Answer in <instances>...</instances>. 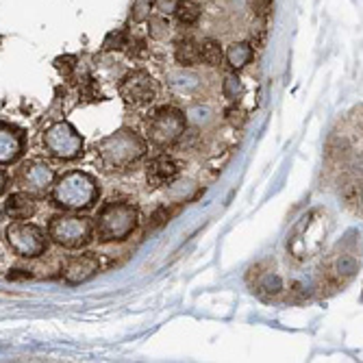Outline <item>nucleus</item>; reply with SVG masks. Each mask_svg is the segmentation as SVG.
<instances>
[{
  "instance_id": "dca6fc26",
  "label": "nucleus",
  "mask_w": 363,
  "mask_h": 363,
  "mask_svg": "<svg viewBox=\"0 0 363 363\" xmlns=\"http://www.w3.org/2000/svg\"><path fill=\"white\" fill-rule=\"evenodd\" d=\"M174 16L181 24L191 26L201 20V5H198L196 0H179L174 7Z\"/></svg>"
},
{
  "instance_id": "a878e982",
  "label": "nucleus",
  "mask_w": 363,
  "mask_h": 363,
  "mask_svg": "<svg viewBox=\"0 0 363 363\" xmlns=\"http://www.w3.org/2000/svg\"><path fill=\"white\" fill-rule=\"evenodd\" d=\"M11 279H13V281H16V279H30V274H28V272H26V274H18V270H13V272L9 274V281H11Z\"/></svg>"
},
{
  "instance_id": "ddd939ff",
  "label": "nucleus",
  "mask_w": 363,
  "mask_h": 363,
  "mask_svg": "<svg viewBox=\"0 0 363 363\" xmlns=\"http://www.w3.org/2000/svg\"><path fill=\"white\" fill-rule=\"evenodd\" d=\"M35 209H38L35 196L28 191H16L5 203V213L13 220H28V218H33Z\"/></svg>"
},
{
  "instance_id": "0eeeda50",
  "label": "nucleus",
  "mask_w": 363,
  "mask_h": 363,
  "mask_svg": "<svg viewBox=\"0 0 363 363\" xmlns=\"http://www.w3.org/2000/svg\"><path fill=\"white\" fill-rule=\"evenodd\" d=\"M7 242L18 257L38 259L46 252V235L44 230L30 222H13L7 226Z\"/></svg>"
},
{
  "instance_id": "412c9836",
  "label": "nucleus",
  "mask_w": 363,
  "mask_h": 363,
  "mask_svg": "<svg viewBox=\"0 0 363 363\" xmlns=\"http://www.w3.org/2000/svg\"><path fill=\"white\" fill-rule=\"evenodd\" d=\"M150 7H152L150 0H138V3L133 5V20L146 22L150 18Z\"/></svg>"
},
{
  "instance_id": "b1692460",
  "label": "nucleus",
  "mask_w": 363,
  "mask_h": 363,
  "mask_svg": "<svg viewBox=\"0 0 363 363\" xmlns=\"http://www.w3.org/2000/svg\"><path fill=\"white\" fill-rule=\"evenodd\" d=\"M74 61H77L74 57H61V59H57V68H59L65 77H70L72 70L77 68V63H74Z\"/></svg>"
},
{
  "instance_id": "a211bd4d",
  "label": "nucleus",
  "mask_w": 363,
  "mask_h": 363,
  "mask_svg": "<svg viewBox=\"0 0 363 363\" xmlns=\"http://www.w3.org/2000/svg\"><path fill=\"white\" fill-rule=\"evenodd\" d=\"M148 24H150V38L152 40H166L170 35V24L168 20L159 16V18H148Z\"/></svg>"
},
{
  "instance_id": "f8f14e48",
  "label": "nucleus",
  "mask_w": 363,
  "mask_h": 363,
  "mask_svg": "<svg viewBox=\"0 0 363 363\" xmlns=\"http://www.w3.org/2000/svg\"><path fill=\"white\" fill-rule=\"evenodd\" d=\"M52 181H55V172L50 166H46V163H28V166L24 168V183L30 191L35 194H44L46 189L52 187Z\"/></svg>"
},
{
  "instance_id": "aec40b11",
  "label": "nucleus",
  "mask_w": 363,
  "mask_h": 363,
  "mask_svg": "<svg viewBox=\"0 0 363 363\" xmlns=\"http://www.w3.org/2000/svg\"><path fill=\"white\" fill-rule=\"evenodd\" d=\"M128 35L124 30H113V33H109V35L105 38V50H122V48H126L128 46Z\"/></svg>"
},
{
  "instance_id": "4468645a",
  "label": "nucleus",
  "mask_w": 363,
  "mask_h": 363,
  "mask_svg": "<svg viewBox=\"0 0 363 363\" xmlns=\"http://www.w3.org/2000/svg\"><path fill=\"white\" fill-rule=\"evenodd\" d=\"M174 59L181 68H194L201 63V44L194 40H181L174 52Z\"/></svg>"
},
{
  "instance_id": "39448f33",
  "label": "nucleus",
  "mask_w": 363,
  "mask_h": 363,
  "mask_svg": "<svg viewBox=\"0 0 363 363\" xmlns=\"http://www.w3.org/2000/svg\"><path fill=\"white\" fill-rule=\"evenodd\" d=\"M187 118L181 109L177 107H159L152 111V116L146 120V133L148 140L159 146V148H168L179 138L185 133Z\"/></svg>"
},
{
  "instance_id": "1a4fd4ad",
  "label": "nucleus",
  "mask_w": 363,
  "mask_h": 363,
  "mask_svg": "<svg viewBox=\"0 0 363 363\" xmlns=\"http://www.w3.org/2000/svg\"><path fill=\"white\" fill-rule=\"evenodd\" d=\"M98 272H101V259L94 252H85L79 257H72L63 268V281L68 285H81L91 281Z\"/></svg>"
},
{
  "instance_id": "7ed1b4c3",
  "label": "nucleus",
  "mask_w": 363,
  "mask_h": 363,
  "mask_svg": "<svg viewBox=\"0 0 363 363\" xmlns=\"http://www.w3.org/2000/svg\"><path fill=\"white\" fill-rule=\"evenodd\" d=\"M103 166L109 170H124L138 163L146 155V142L130 128H120L116 133L107 135L98 144Z\"/></svg>"
},
{
  "instance_id": "393cba45",
  "label": "nucleus",
  "mask_w": 363,
  "mask_h": 363,
  "mask_svg": "<svg viewBox=\"0 0 363 363\" xmlns=\"http://www.w3.org/2000/svg\"><path fill=\"white\" fill-rule=\"evenodd\" d=\"M5 187H7V177H5V172L0 170V194L5 191Z\"/></svg>"
},
{
  "instance_id": "2eb2a0df",
  "label": "nucleus",
  "mask_w": 363,
  "mask_h": 363,
  "mask_svg": "<svg viewBox=\"0 0 363 363\" xmlns=\"http://www.w3.org/2000/svg\"><path fill=\"white\" fill-rule=\"evenodd\" d=\"M252 55H255V50L246 42L230 44L228 50H226V61H228V65L233 70H242V68H246V65L252 61Z\"/></svg>"
},
{
  "instance_id": "f3484780",
  "label": "nucleus",
  "mask_w": 363,
  "mask_h": 363,
  "mask_svg": "<svg viewBox=\"0 0 363 363\" xmlns=\"http://www.w3.org/2000/svg\"><path fill=\"white\" fill-rule=\"evenodd\" d=\"M222 57H224L222 46L216 40H205L201 44V63L209 65V68H216V65L222 63Z\"/></svg>"
},
{
  "instance_id": "5701e85b",
  "label": "nucleus",
  "mask_w": 363,
  "mask_h": 363,
  "mask_svg": "<svg viewBox=\"0 0 363 363\" xmlns=\"http://www.w3.org/2000/svg\"><path fill=\"white\" fill-rule=\"evenodd\" d=\"M177 3H179V0H155L152 7H155V11H159L161 16H166V13H174Z\"/></svg>"
},
{
  "instance_id": "6ab92c4d",
  "label": "nucleus",
  "mask_w": 363,
  "mask_h": 363,
  "mask_svg": "<svg viewBox=\"0 0 363 363\" xmlns=\"http://www.w3.org/2000/svg\"><path fill=\"white\" fill-rule=\"evenodd\" d=\"M222 91L228 101H238V96L242 94V81L238 74H226L224 83H222Z\"/></svg>"
},
{
  "instance_id": "4be33fe9",
  "label": "nucleus",
  "mask_w": 363,
  "mask_h": 363,
  "mask_svg": "<svg viewBox=\"0 0 363 363\" xmlns=\"http://www.w3.org/2000/svg\"><path fill=\"white\" fill-rule=\"evenodd\" d=\"M168 218H170V213H168V209L166 207H159L155 213H152V218H150V224H148V230H155V228H159V226H163L168 222Z\"/></svg>"
},
{
  "instance_id": "423d86ee",
  "label": "nucleus",
  "mask_w": 363,
  "mask_h": 363,
  "mask_svg": "<svg viewBox=\"0 0 363 363\" xmlns=\"http://www.w3.org/2000/svg\"><path fill=\"white\" fill-rule=\"evenodd\" d=\"M44 148L50 157L61 161H72L83 155V138L68 122H55L44 133Z\"/></svg>"
},
{
  "instance_id": "6e6552de",
  "label": "nucleus",
  "mask_w": 363,
  "mask_h": 363,
  "mask_svg": "<svg viewBox=\"0 0 363 363\" xmlns=\"http://www.w3.org/2000/svg\"><path fill=\"white\" fill-rule=\"evenodd\" d=\"M118 89H120V96L124 98V103L130 107H148L157 98V83L144 70H135L126 74Z\"/></svg>"
},
{
  "instance_id": "20e7f679",
  "label": "nucleus",
  "mask_w": 363,
  "mask_h": 363,
  "mask_svg": "<svg viewBox=\"0 0 363 363\" xmlns=\"http://www.w3.org/2000/svg\"><path fill=\"white\" fill-rule=\"evenodd\" d=\"M48 235L57 246L79 250L94 240V222L83 216H55L48 224Z\"/></svg>"
},
{
  "instance_id": "9d476101",
  "label": "nucleus",
  "mask_w": 363,
  "mask_h": 363,
  "mask_svg": "<svg viewBox=\"0 0 363 363\" xmlns=\"http://www.w3.org/2000/svg\"><path fill=\"white\" fill-rule=\"evenodd\" d=\"M24 148V140L22 133H18L16 128L0 124V166H9L13 163Z\"/></svg>"
},
{
  "instance_id": "9b49d317",
  "label": "nucleus",
  "mask_w": 363,
  "mask_h": 363,
  "mask_svg": "<svg viewBox=\"0 0 363 363\" xmlns=\"http://www.w3.org/2000/svg\"><path fill=\"white\" fill-rule=\"evenodd\" d=\"M179 177V163L172 157H157L148 168V185L150 187H163L170 185Z\"/></svg>"
},
{
  "instance_id": "f03ea898",
  "label": "nucleus",
  "mask_w": 363,
  "mask_h": 363,
  "mask_svg": "<svg viewBox=\"0 0 363 363\" xmlns=\"http://www.w3.org/2000/svg\"><path fill=\"white\" fill-rule=\"evenodd\" d=\"M138 207L124 203V201H111L107 203L94 222V235H98L103 244H113V242H124L133 235L138 228Z\"/></svg>"
},
{
  "instance_id": "f257e3e1",
  "label": "nucleus",
  "mask_w": 363,
  "mask_h": 363,
  "mask_svg": "<svg viewBox=\"0 0 363 363\" xmlns=\"http://www.w3.org/2000/svg\"><path fill=\"white\" fill-rule=\"evenodd\" d=\"M50 196L57 207L68 209V211H81V209L94 207L98 196H101V189H98V183L94 177L81 170H72L59 177L57 181H52Z\"/></svg>"
}]
</instances>
